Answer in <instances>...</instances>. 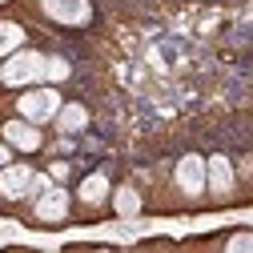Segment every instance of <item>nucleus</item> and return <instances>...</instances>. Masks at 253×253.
Returning a JSON list of instances; mask_svg holds the SVG:
<instances>
[{"instance_id": "nucleus-14", "label": "nucleus", "mask_w": 253, "mask_h": 253, "mask_svg": "<svg viewBox=\"0 0 253 253\" xmlns=\"http://www.w3.org/2000/svg\"><path fill=\"white\" fill-rule=\"evenodd\" d=\"M65 77H69V60L48 56V81H65Z\"/></svg>"}, {"instance_id": "nucleus-3", "label": "nucleus", "mask_w": 253, "mask_h": 253, "mask_svg": "<svg viewBox=\"0 0 253 253\" xmlns=\"http://www.w3.org/2000/svg\"><path fill=\"white\" fill-rule=\"evenodd\" d=\"M60 92L56 88H33V92H24V97L16 101V109H20V117L24 121H33V125H48V121H56V113H60Z\"/></svg>"}, {"instance_id": "nucleus-5", "label": "nucleus", "mask_w": 253, "mask_h": 253, "mask_svg": "<svg viewBox=\"0 0 253 253\" xmlns=\"http://www.w3.org/2000/svg\"><path fill=\"white\" fill-rule=\"evenodd\" d=\"M173 177H177V189H181L185 197H201L205 189H209V177H205V161H201L197 153H185L181 161H177V173H173Z\"/></svg>"}, {"instance_id": "nucleus-2", "label": "nucleus", "mask_w": 253, "mask_h": 253, "mask_svg": "<svg viewBox=\"0 0 253 253\" xmlns=\"http://www.w3.org/2000/svg\"><path fill=\"white\" fill-rule=\"evenodd\" d=\"M48 189V177L37 173V169H28V165H4L0 169V197H28V193H44Z\"/></svg>"}, {"instance_id": "nucleus-16", "label": "nucleus", "mask_w": 253, "mask_h": 253, "mask_svg": "<svg viewBox=\"0 0 253 253\" xmlns=\"http://www.w3.org/2000/svg\"><path fill=\"white\" fill-rule=\"evenodd\" d=\"M52 177H56V181H65V177H69V165H65V161L52 165Z\"/></svg>"}, {"instance_id": "nucleus-15", "label": "nucleus", "mask_w": 253, "mask_h": 253, "mask_svg": "<svg viewBox=\"0 0 253 253\" xmlns=\"http://www.w3.org/2000/svg\"><path fill=\"white\" fill-rule=\"evenodd\" d=\"M4 165H12V145L0 141V169H4Z\"/></svg>"}, {"instance_id": "nucleus-8", "label": "nucleus", "mask_w": 253, "mask_h": 253, "mask_svg": "<svg viewBox=\"0 0 253 253\" xmlns=\"http://www.w3.org/2000/svg\"><path fill=\"white\" fill-rule=\"evenodd\" d=\"M205 177H209V193L213 197H229L233 193V165H229V157H209L205 161Z\"/></svg>"}, {"instance_id": "nucleus-10", "label": "nucleus", "mask_w": 253, "mask_h": 253, "mask_svg": "<svg viewBox=\"0 0 253 253\" xmlns=\"http://www.w3.org/2000/svg\"><path fill=\"white\" fill-rule=\"evenodd\" d=\"M109 197V177L105 173H88L84 181H81V201L84 205H101Z\"/></svg>"}, {"instance_id": "nucleus-4", "label": "nucleus", "mask_w": 253, "mask_h": 253, "mask_svg": "<svg viewBox=\"0 0 253 253\" xmlns=\"http://www.w3.org/2000/svg\"><path fill=\"white\" fill-rule=\"evenodd\" d=\"M41 8L48 20L65 24V28H84L92 20V4L88 0H41Z\"/></svg>"}, {"instance_id": "nucleus-12", "label": "nucleus", "mask_w": 253, "mask_h": 253, "mask_svg": "<svg viewBox=\"0 0 253 253\" xmlns=\"http://www.w3.org/2000/svg\"><path fill=\"white\" fill-rule=\"evenodd\" d=\"M113 209H117L121 217H137V213H141V193H137L133 185H121L117 193H113Z\"/></svg>"}, {"instance_id": "nucleus-9", "label": "nucleus", "mask_w": 253, "mask_h": 253, "mask_svg": "<svg viewBox=\"0 0 253 253\" xmlns=\"http://www.w3.org/2000/svg\"><path fill=\"white\" fill-rule=\"evenodd\" d=\"M88 125V109L84 105H60V113H56V129L60 133H81Z\"/></svg>"}, {"instance_id": "nucleus-7", "label": "nucleus", "mask_w": 253, "mask_h": 253, "mask_svg": "<svg viewBox=\"0 0 253 253\" xmlns=\"http://www.w3.org/2000/svg\"><path fill=\"white\" fill-rule=\"evenodd\" d=\"M4 141L12 145V149H20V153H37L41 149V125H33V121H8L4 125Z\"/></svg>"}, {"instance_id": "nucleus-11", "label": "nucleus", "mask_w": 253, "mask_h": 253, "mask_svg": "<svg viewBox=\"0 0 253 253\" xmlns=\"http://www.w3.org/2000/svg\"><path fill=\"white\" fill-rule=\"evenodd\" d=\"M20 44H24V28L12 20H0V56L8 60L12 52H20Z\"/></svg>"}, {"instance_id": "nucleus-13", "label": "nucleus", "mask_w": 253, "mask_h": 253, "mask_svg": "<svg viewBox=\"0 0 253 253\" xmlns=\"http://www.w3.org/2000/svg\"><path fill=\"white\" fill-rule=\"evenodd\" d=\"M225 253H253V233H237V237L225 245Z\"/></svg>"}, {"instance_id": "nucleus-1", "label": "nucleus", "mask_w": 253, "mask_h": 253, "mask_svg": "<svg viewBox=\"0 0 253 253\" xmlns=\"http://www.w3.org/2000/svg\"><path fill=\"white\" fill-rule=\"evenodd\" d=\"M0 81L4 84H37V81H48V56L44 52H33V48H20L4 60L0 69Z\"/></svg>"}, {"instance_id": "nucleus-6", "label": "nucleus", "mask_w": 253, "mask_h": 253, "mask_svg": "<svg viewBox=\"0 0 253 253\" xmlns=\"http://www.w3.org/2000/svg\"><path fill=\"white\" fill-rule=\"evenodd\" d=\"M69 217V193L65 189H44V193L37 197V221H44V225H56V221Z\"/></svg>"}]
</instances>
